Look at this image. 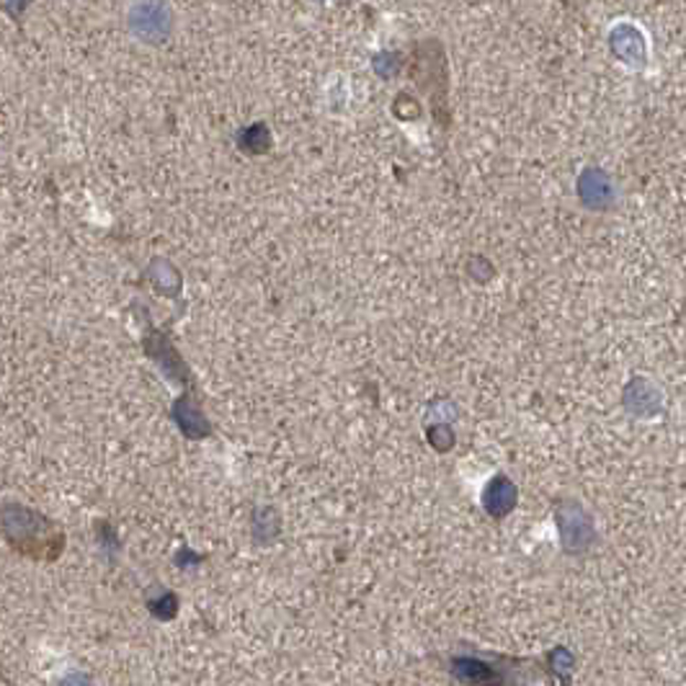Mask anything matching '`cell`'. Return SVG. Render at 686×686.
<instances>
[{
  "label": "cell",
  "mask_w": 686,
  "mask_h": 686,
  "mask_svg": "<svg viewBox=\"0 0 686 686\" xmlns=\"http://www.w3.org/2000/svg\"><path fill=\"white\" fill-rule=\"evenodd\" d=\"M0 537L32 560H55L65 547V531L50 516L21 504L0 506Z\"/></svg>",
  "instance_id": "6da1fadb"
},
{
  "label": "cell",
  "mask_w": 686,
  "mask_h": 686,
  "mask_svg": "<svg viewBox=\"0 0 686 686\" xmlns=\"http://www.w3.org/2000/svg\"><path fill=\"white\" fill-rule=\"evenodd\" d=\"M578 197L589 210H606L614 202L612 179L601 168H585L578 179Z\"/></svg>",
  "instance_id": "7a4b0ae2"
},
{
  "label": "cell",
  "mask_w": 686,
  "mask_h": 686,
  "mask_svg": "<svg viewBox=\"0 0 686 686\" xmlns=\"http://www.w3.org/2000/svg\"><path fill=\"white\" fill-rule=\"evenodd\" d=\"M173 419H176V423H179L181 426V431L183 434H187L189 439H204V436H210V421L204 419V413H202V408L197 405V400L189 395H183V398H179L176 400V405H173Z\"/></svg>",
  "instance_id": "3957f363"
},
{
  "label": "cell",
  "mask_w": 686,
  "mask_h": 686,
  "mask_svg": "<svg viewBox=\"0 0 686 686\" xmlns=\"http://www.w3.org/2000/svg\"><path fill=\"white\" fill-rule=\"evenodd\" d=\"M624 405L635 415H655L661 411V392L643 377H635L624 392Z\"/></svg>",
  "instance_id": "277c9868"
},
{
  "label": "cell",
  "mask_w": 686,
  "mask_h": 686,
  "mask_svg": "<svg viewBox=\"0 0 686 686\" xmlns=\"http://www.w3.org/2000/svg\"><path fill=\"white\" fill-rule=\"evenodd\" d=\"M483 506L490 516H506L516 506V485L506 475H496L483 493Z\"/></svg>",
  "instance_id": "5b68a950"
},
{
  "label": "cell",
  "mask_w": 686,
  "mask_h": 686,
  "mask_svg": "<svg viewBox=\"0 0 686 686\" xmlns=\"http://www.w3.org/2000/svg\"><path fill=\"white\" fill-rule=\"evenodd\" d=\"M627 27L630 24H620L612 32V50L614 48H622L624 44V50H620V52H614L616 57L622 60L624 65H635V67H640L645 63V42H643V36H640V32H635V36H632V42H627Z\"/></svg>",
  "instance_id": "8992f818"
},
{
  "label": "cell",
  "mask_w": 686,
  "mask_h": 686,
  "mask_svg": "<svg viewBox=\"0 0 686 686\" xmlns=\"http://www.w3.org/2000/svg\"><path fill=\"white\" fill-rule=\"evenodd\" d=\"M238 148L249 156H264V152L272 148V133H268L266 125H253L249 129H243L238 135Z\"/></svg>",
  "instance_id": "52a82bcc"
},
{
  "label": "cell",
  "mask_w": 686,
  "mask_h": 686,
  "mask_svg": "<svg viewBox=\"0 0 686 686\" xmlns=\"http://www.w3.org/2000/svg\"><path fill=\"white\" fill-rule=\"evenodd\" d=\"M395 114L403 119H415L421 114V106L415 104L411 96H398L395 98Z\"/></svg>",
  "instance_id": "ba28073f"
}]
</instances>
